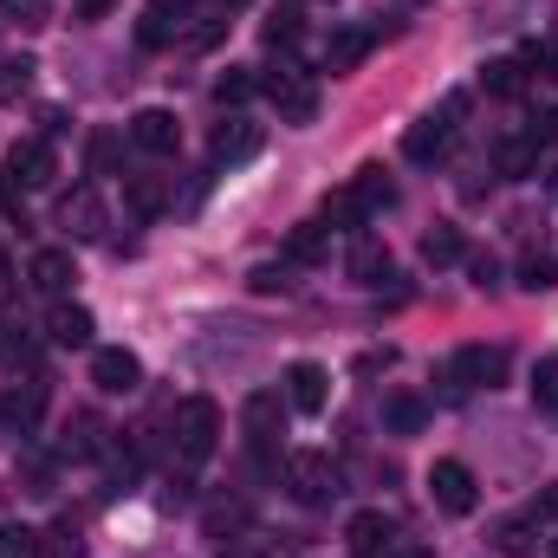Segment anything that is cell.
Instances as JSON below:
<instances>
[{"instance_id":"cell-1","label":"cell","mask_w":558,"mask_h":558,"mask_svg":"<svg viewBox=\"0 0 558 558\" xmlns=\"http://www.w3.org/2000/svg\"><path fill=\"white\" fill-rule=\"evenodd\" d=\"M390 202H397V189H390V175L371 162V169H357V175H351V182H344V189L325 202V228H344V234H357V228H364L371 215H384Z\"/></svg>"},{"instance_id":"cell-2","label":"cell","mask_w":558,"mask_h":558,"mask_svg":"<svg viewBox=\"0 0 558 558\" xmlns=\"http://www.w3.org/2000/svg\"><path fill=\"white\" fill-rule=\"evenodd\" d=\"M507 377V351L500 344H461L441 371V390L448 397H468V390H494Z\"/></svg>"},{"instance_id":"cell-3","label":"cell","mask_w":558,"mask_h":558,"mask_svg":"<svg viewBox=\"0 0 558 558\" xmlns=\"http://www.w3.org/2000/svg\"><path fill=\"white\" fill-rule=\"evenodd\" d=\"M260 92L274 98L279 124H312V118H318V105H325L318 78H312V72H299V65H279V72H267V78H260Z\"/></svg>"},{"instance_id":"cell-4","label":"cell","mask_w":558,"mask_h":558,"mask_svg":"<svg viewBox=\"0 0 558 558\" xmlns=\"http://www.w3.org/2000/svg\"><path fill=\"white\" fill-rule=\"evenodd\" d=\"M215 441H221V410H215V397H189V403L175 410V448H182V461H208Z\"/></svg>"},{"instance_id":"cell-5","label":"cell","mask_w":558,"mask_h":558,"mask_svg":"<svg viewBox=\"0 0 558 558\" xmlns=\"http://www.w3.org/2000/svg\"><path fill=\"white\" fill-rule=\"evenodd\" d=\"M428 494H435V507L441 513H474V500H481V487H474V468L468 461H435L428 468Z\"/></svg>"},{"instance_id":"cell-6","label":"cell","mask_w":558,"mask_h":558,"mask_svg":"<svg viewBox=\"0 0 558 558\" xmlns=\"http://www.w3.org/2000/svg\"><path fill=\"white\" fill-rule=\"evenodd\" d=\"M286 487H292V500L325 507V500L338 494V468H331L325 454H292V461H286Z\"/></svg>"},{"instance_id":"cell-7","label":"cell","mask_w":558,"mask_h":558,"mask_svg":"<svg viewBox=\"0 0 558 558\" xmlns=\"http://www.w3.org/2000/svg\"><path fill=\"white\" fill-rule=\"evenodd\" d=\"M92 384H98L105 397H131L143 384V364L124 344H98V351H92Z\"/></svg>"},{"instance_id":"cell-8","label":"cell","mask_w":558,"mask_h":558,"mask_svg":"<svg viewBox=\"0 0 558 558\" xmlns=\"http://www.w3.org/2000/svg\"><path fill=\"white\" fill-rule=\"evenodd\" d=\"M325 403H331V371H325V364H292V371H286V410L325 416Z\"/></svg>"},{"instance_id":"cell-9","label":"cell","mask_w":558,"mask_h":558,"mask_svg":"<svg viewBox=\"0 0 558 558\" xmlns=\"http://www.w3.org/2000/svg\"><path fill=\"white\" fill-rule=\"evenodd\" d=\"M52 175H59L52 143H13V149H7V182H20V189H46Z\"/></svg>"},{"instance_id":"cell-10","label":"cell","mask_w":558,"mask_h":558,"mask_svg":"<svg viewBox=\"0 0 558 558\" xmlns=\"http://www.w3.org/2000/svg\"><path fill=\"white\" fill-rule=\"evenodd\" d=\"M59 228H65L72 241H98V234H105V202H98V189L59 195Z\"/></svg>"},{"instance_id":"cell-11","label":"cell","mask_w":558,"mask_h":558,"mask_svg":"<svg viewBox=\"0 0 558 558\" xmlns=\"http://www.w3.org/2000/svg\"><path fill=\"white\" fill-rule=\"evenodd\" d=\"M344 539H351V553H357V558H377V553H390V546H397V520H390L384 507H364V513H351Z\"/></svg>"},{"instance_id":"cell-12","label":"cell","mask_w":558,"mask_h":558,"mask_svg":"<svg viewBox=\"0 0 558 558\" xmlns=\"http://www.w3.org/2000/svg\"><path fill=\"white\" fill-rule=\"evenodd\" d=\"M131 143L149 149V156H175V143H182V124H175V111H162V105H149L131 118Z\"/></svg>"},{"instance_id":"cell-13","label":"cell","mask_w":558,"mask_h":558,"mask_svg":"<svg viewBox=\"0 0 558 558\" xmlns=\"http://www.w3.org/2000/svg\"><path fill=\"white\" fill-rule=\"evenodd\" d=\"M448 143H454V118H448V111H435V118L410 124V137H403V156L428 169V162H441V156H448Z\"/></svg>"},{"instance_id":"cell-14","label":"cell","mask_w":558,"mask_h":558,"mask_svg":"<svg viewBox=\"0 0 558 558\" xmlns=\"http://www.w3.org/2000/svg\"><path fill=\"white\" fill-rule=\"evenodd\" d=\"M260 143H267V131H260V124L228 118V124L215 131V143H208V156H215L221 169H234V162H254V156H260Z\"/></svg>"},{"instance_id":"cell-15","label":"cell","mask_w":558,"mask_h":558,"mask_svg":"<svg viewBox=\"0 0 558 558\" xmlns=\"http://www.w3.org/2000/svg\"><path fill=\"white\" fill-rule=\"evenodd\" d=\"M371 46H377V33H371V26H344V33H331V46H325V72H331V78L357 72V65L371 59Z\"/></svg>"},{"instance_id":"cell-16","label":"cell","mask_w":558,"mask_h":558,"mask_svg":"<svg viewBox=\"0 0 558 558\" xmlns=\"http://www.w3.org/2000/svg\"><path fill=\"white\" fill-rule=\"evenodd\" d=\"M26 279H33V292L65 299L78 274H72V254H65V247H39V254H33V267H26Z\"/></svg>"},{"instance_id":"cell-17","label":"cell","mask_w":558,"mask_h":558,"mask_svg":"<svg viewBox=\"0 0 558 558\" xmlns=\"http://www.w3.org/2000/svg\"><path fill=\"white\" fill-rule=\"evenodd\" d=\"M331 260V228L325 221H299L286 234V267H325Z\"/></svg>"},{"instance_id":"cell-18","label":"cell","mask_w":558,"mask_h":558,"mask_svg":"<svg viewBox=\"0 0 558 558\" xmlns=\"http://www.w3.org/2000/svg\"><path fill=\"white\" fill-rule=\"evenodd\" d=\"M384 428H390V435H422V428H428V397L390 390V397H384Z\"/></svg>"},{"instance_id":"cell-19","label":"cell","mask_w":558,"mask_h":558,"mask_svg":"<svg viewBox=\"0 0 558 558\" xmlns=\"http://www.w3.org/2000/svg\"><path fill=\"white\" fill-rule=\"evenodd\" d=\"M0 416L13 422V428H39V416H46V384H39V377H26L20 390H7Z\"/></svg>"},{"instance_id":"cell-20","label":"cell","mask_w":558,"mask_h":558,"mask_svg":"<svg viewBox=\"0 0 558 558\" xmlns=\"http://www.w3.org/2000/svg\"><path fill=\"white\" fill-rule=\"evenodd\" d=\"M46 331H52V344H65V351H85V344H92V312H85V305H65V299H59V305H52V325H46Z\"/></svg>"},{"instance_id":"cell-21","label":"cell","mask_w":558,"mask_h":558,"mask_svg":"<svg viewBox=\"0 0 558 558\" xmlns=\"http://www.w3.org/2000/svg\"><path fill=\"white\" fill-rule=\"evenodd\" d=\"M124 202H131L137 221H156V215L169 208V182H162V175H131V182H124Z\"/></svg>"},{"instance_id":"cell-22","label":"cell","mask_w":558,"mask_h":558,"mask_svg":"<svg viewBox=\"0 0 558 558\" xmlns=\"http://www.w3.org/2000/svg\"><path fill=\"white\" fill-rule=\"evenodd\" d=\"M279 410H286V403H279L274 390H254V397H247V428H254V448H260V454H274Z\"/></svg>"},{"instance_id":"cell-23","label":"cell","mask_w":558,"mask_h":558,"mask_svg":"<svg viewBox=\"0 0 558 558\" xmlns=\"http://www.w3.org/2000/svg\"><path fill=\"white\" fill-rule=\"evenodd\" d=\"M539 169V143L533 137H507L494 149V175H507V182H520V175H533Z\"/></svg>"},{"instance_id":"cell-24","label":"cell","mask_w":558,"mask_h":558,"mask_svg":"<svg viewBox=\"0 0 558 558\" xmlns=\"http://www.w3.org/2000/svg\"><path fill=\"white\" fill-rule=\"evenodd\" d=\"M468 254V241H461V228H448V221H435L428 234H422V260L428 267H454Z\"/></svg>"},{"instance_id":"cell-25","label":"cell","mask_w":558,"mask_h":558,"mask_svg":"<svg viewBox=\"0 0 558 558\" xmlns=\"http://www.w3.org/2000/svg\"><path fill=\"white\" fill-rule=\"evenodd\" d=\"M344 274L357 279V286H384V279H390V254H384L377 241H357L351 260H344Z\"/></svg>"},{"instance_id":"cell-26","label":"cell","mask_w":558,"mask_h":558,"mask_svg":"<svg viewBox=\"0 0 558 558\" xmlns=\"http://www.w3.org/2000/svg\"><path fill=\"white\" fill-rule=\"evenodd\" d=\"M481 92H494V98H520V92H526V65H520V59H494V65L481 72Z\"/></svg>"},{"instance_id":"cell-27","label":"cell","mask_w":558,"mask_h":558,"mask_svg":"<svg viewBox=\"0 0 558 558\" xmlns=\"http://www.w3.org/2000/svg\"><path fill=\"white\" fill-rule=\"evenodd\" d=\"M254 92H260V78H254L247 65H228V72L215 78V105H221V111H234V105H247Z\"/></svg>"},{"instance_id":"cell-28","label":"cell","mask_w":558,"mask_h":558,"mask_svg":"<svg viewBox=\"0 0 558 558\" xmlns=\"http://www.w3.org/2000/svg\"><path fill=\"white\" fill-rule=\"evenodd\" d=\"M0 20L20 26V33H39V26L52 20V7H46V0H0Z\"/></svg>"},{"instance_id":"cell-29","label":"cell","mask_w":558,"mask_h":558,"mask_svg":"<svg viewBox=\"0 0 558 558\" xmlns=\"http://www.w3.org/2000/svg\"><path fill=\"white\" fill-rule=\"evenodd\" d=\"M520 286H526V292H553V286H558V260L533 247V254L520 260Z\"/></svg>"},{"instance_id":"cell-30","label":"cell","mask_w":558,"mask_h":558,"mask_svg":"<svg viewBox=\"0 0 558 558\" xmlns=\"http://www.w3.org/2000/svg\"><path fill=\"white\" fill-rule=\"evenodd\" d=\"M33 85V59H0V105H20Z\"/></svg>"},{"instance_id":"cell-31","label":"cell","mask_w":558,"mask_h":558,"mask_svg":"<svg viewBox=\"0 0 558 558\" xmlns=\"http://www.w3.org/2000/svg\"><path fill=\"white\" fill-rule=\"evenodd\" d=\"M39 533L33 526H0V558H39Z\"/></svg>"},{"instance_id":"cell-32","label":"cell","mask_w":558,"mask_h":558,"mask_svg":"<svg viewBox=\"0 0 558 558\" xmlns=\"http://www.w3.org/2000/svg\"><path fill=\"white\" fill-rule=\"evenodd\" d=\"M533 403H539L546 416H558V357H546V364L533 371Z\"/></svg>"},{"instance_id":"cell-33","label":"cell","mask_w":558,"mask_h":558,"mask_svg":"<svg viewBox=\"0 0 558 558\" xmlns=\"http://www.w3.org/2000/svg\"><path fill=\"white\" fill-rule=\"evenodd\" d=\"M118 156H124L118 131H92V175H111V169H118Z\"/></svg>"},{"instance_id":"cell-34","label":"cell","mask_w":558,"mask_h":558,"mask_svg":"<svg viewBox=\"0 0 558 558\" xmlns=\"http://www.w3.org/2000/svg\"><path fill=\"white\" fill-rule=\"evenodd\" d=\"M46 553H52V558H78V553H85V533H78V520H59V526L46 533Z\"/></svg>"},{"instance_id":"cell-35","label":"cell","mask_w":558,"mask_h":558,"mask_svg":"<svg viewBox=\"0 0 558 558\" xmlns=\"http://www.w3.org/2000/svg\"><path fill=\"white\" fill-rule=\"evenodd\" d=\"M169 39H175V26H169V20H156V13H143V20H137V46H143V52H162Z\"/></svg>"},{"instance_id":"cell-36","label":"cell","mask_w":558,"mask_h":558,"mask_svg":"<svg viewBox=\"0 0 558 558\" xmlns=\"http://www.w3.org/2000/svg\"><path fill=\"white\" fill-rule=\"evenodd\" d=\"M221 33H228V20L215 13V20H202V26H189V33H182V46H189V52H208V46H215Z\"/></svg>"},{"instance_id":"cell-37","label":"cell","mask_w":558,"mask_h":558,"mask_svg":"<svg viewBox=\"0 0 558 558\" xmlns=\"http://www.w3.org/2000/svg\"><path fill=\"white\" fill-rule=\"evenodd\" d=\"M241 526H247V507H215V513H208V533H215V539H234Z\"/></svg>"},{"instance_id":"cell-38","label":"cell","mask_w":558,"mask_h":558,"mask_svg":"<svg viewBox=\"0 0 558 558\" xmlns=\"http://www.w3.org/2000/svg\"><path fill=\"white\" fill-rule=\"evenodd\" d=\"M260 33H267V46H299V13H274Z\"/></svg>"},{"instance_id":"cell-39","label":"cell","mask_w":558,"mask_h":558,"mask_svg":"<svg viewBox=\"0 0 558 558\" xmlns=\"http://www.w3.org/2000/svg\"><path fill=\"white\" fill-rule=\"evenodd\" d=\"M468 274H474L481 292H500V260H494V254H474V260H468Z\"/></svg>"},{"instance_id":"cell-40","label":"cell","mask_w":558,"mask_h":558,"mask_svg":"<svg viewBox=\"0 0 558 558\" xmlns=\"http://www.w3.org/2000/svg\"><path fill=\"white\" fill-rule=\"evenodd\" d=\"M254 292H286V267H254Z\"/></svg>"},{"instance_id":"cell-41","label":"cell","mask_w":558,"mask_h":558,"mask_svg":"<svg viewBox=\"0 0 558 558\" xmlns=\"http://www.w3.org/2000/svg\"><path fill=\"white\" fill-rule=\"evenodd\" d=\"M221 558H267L260 539H221Z\"/></svg>"},{"instance_id":"cell-42","label":"cell","mask_w":558,"mask_h":558,"mask_svg":"<svg viewBox=\"0 0 558 558\" xmlns=\"http://www.w3.org/2000/svg\"><path fill=\"white\" fill-rule=\"evenodd\" d=\"M149 13H156V20H169V26H182V13H189V0H149Z\"/></svg>"},{"instance_id":"cell-43","label":"cell","mask_w":558,"mask_h":558,"mask_svg":"<svg viewBox=\"0 0 558 558\" xmlns=\"http://www.w3.org/2000/svg\"><path fill=\"white\" fill-rule=\"evenodd\" d=\"M39 124H46V137H65V131H72V124H65V111H59V105H46V111H39Z\"/></svg>"},{"instance_id":"cell-44","label":"cell","mask_w":558,"mask_h":558,"mask_svg":"<svg viewBox=\"0 0 558 558\" xmlns=\"http://www.w3.org/2000/svg\"><path fill=\"white\" fill-rule=\"evenodd\" d=\"M111 7H118V0H78V20H105Z\"/></svg>"},{"instance_id":"cell-45","label":"cell","mask_w":558,"mask_h":558,"mask_svg":"<svg viewBox=\"0 0 558 558\" xmlns=\"http://www.w3.org/2000/svg\"><path fill=\"white\" fill-rule=\"evenodd\" d=\"M553 513H558V487L546 494V500H539V507H533V520H553Z\"/></svg>"},{"instance_id":"cell-46","label":"cell","mask_w":558,"mask_h":558,"mask_svg":"<svg viewBox=\"0 0 558 558\" xmlns=\"http://www.w3.org/2000/svg\"><path fill=\"white\" fill-rule=\"evenodd\" d=\"M390 558H435V553H428V546H397Z\"/></svg>"},{"instance_id":"cell-47","label":"cell","mask_w":558,"mask_h":558,"mask_svg":"<svg viewBox=\"0 0 558 558\" xmlns=\"http://www.w3.org/2000/svg\"><path fill=\"white\" fill-rule=\"evenodd\" d=\"M0 208H13V182H7V169H0Z\"/></svg>"},{"instance_id":"cell-48","label":"cell","mask_w":558,"mask_h":558,"mask_svg":"<svg viewBox=\"0 0 558 558\" xmlns=\"http://www.w3.org/2000/svg\"><path fill=\"white\" fill-rule=\"evenodd\" d=\"M7 279H13V260H7V254H0V286H7Z\"/></svg>"},{"instance_id":"cell-49","label":"cell","mask_w":558,"mask_h":558,"mask_svg":"<svg viewBox=\"0 0 558 558\" xmlns=\"http://www.w3.org/2000/svg\"><path fill=\"white\" fill-rule=\"evenodd\" d=\"M215 7H241V0H215Z\"/></svg>"},{"instance_id":"cell-50","label":"cell","mask_w":558,"mask_h":558,"mask_svg":"<svg viewBox=\"0 0 558 558\" xmlns=\"http://www.w3.org/2000/svg\"><path fill=\"white\" fill-rule=\"evenodd\" d=\"M553 195H558V169H553Z\"/></svg>"},{"instance_id":"cell-51","label":"cell","mask_w":558,"mask_h":558,"mask_svg":"<svg viewBox=\"0 0 558 558\" xmlns=\"http://www.w3.org/2000/svg\"><path fill=\"white\" fill-rule=\"evenodd\" d=\"M546 558H558V546H553V553H546Z\"/></svg>"},{"instance_id":"cell-52","label":"cell","mask_w":558,"mask_h":558,"mask_svg":"<svg viewBox=\"0 0 558 558\" xmlns=\"http://www.w3.org/2000/svg\"><path fill=\"white\" fill-rule=\"evenodd\" d=\"M0 351H7V338H0Z\"/></svg>"}]
</instances>
